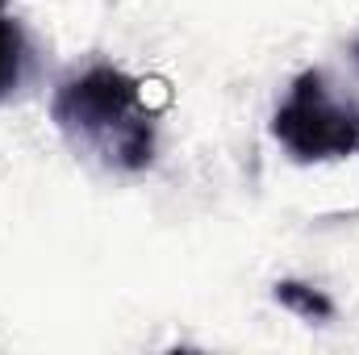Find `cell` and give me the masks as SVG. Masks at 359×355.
Masks as SVG:
<instances>
[{
	"label": "cell",
	"instance_id": "1",
	"mask_svg": "<svg viewBox=\"0 0 359 355\" xmlns=\"http://www.w3.org/2000/svg\"><path fill=\"white\" fill-rule=\"evenodd\" d=\"M50 117L67 147L104 172L134 176L155 163V113L142 100V84L113 63H92L63 80Z\"/></svg>",
	"mask_w": 359,
	"mask_h": 355
},
{
	"label": "cell",
	"instance_id": "5",
	"mask_svg": "<svg viewBox=\"0 0 359 355\" xmlns=\"http://www.w3.org/2000/svg\"><path fill=\"white\" fill-rule=\"evenodd\" d=\"M351 55H355V67H359V38H355V46H351Z\"/></svg>",
	"mask_w": 359,
	"mask_h": 355
},
{
	"label": "cell",
	"instance_id": "3",
	"mask_svg": "<svg viewBox=\"0 0 359 355\" xmlns=\"http://www.w3.org/2000/svg\"><path fill=\"white\" fill-rule=\"evenodd\" d=\"M25 67H29V38H25L21 21L0 17V100H8L21 88Z\"/></svg>",
	"mask_w": 359,
	"mask_h": 355
},
{
	"label": "cell",
	"instance_id": "4",
	"mask_svg": "<svg viewBox=\"0 0 359 355\" xmlns=\"http://www.w3.org/2000/svg\"><path fill=\"white\" fill-rule=\"evenodd\" d=\"M276 301L284 309H292L297 318H305V322H330L334 318V301L322 288H309L301 280H280L276 284Z\"/></svg>",
	"mask_w": 359,
	"mask_h": 355
},
{
	"label": "cell",
	"instance_id": "6",
	"mask_svg": "<svg viewBox=\"0 0 359 355\" xmlns=\"http://www.w3.org/2000/svg\"><path fill=\"white\" fill-rule=\"evenodd\" d=\"M0 4H4V0H0Z\"/></svg>",
	"mask_w": 359,
	"mask_h": 355
},
{
	"label": "cell",
	"instance_id": "2",
	"mask_svg": "<svg viewBox=\"0 0 359 355\" xmlns=\"http://www.w3.org/2000/svg\"><path fill=\"white\" fill-rule=\"evenodd\" d=\"M276 142L297 163H326L359 155V105L339 96L322 72H301L271 113Z\"/></svg>",
	"mask_w": 359,
	"mask_h": 355
}]
</instances>
